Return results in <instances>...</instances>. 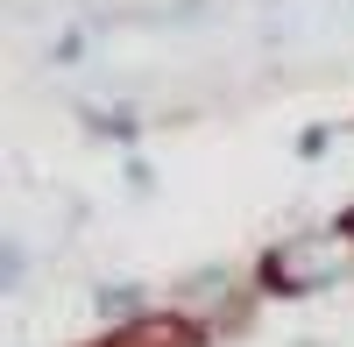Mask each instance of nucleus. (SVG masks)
<instances>
[{
	"mask_svg": "<svg viewBox=\"0 0 354 347\" xmlns=\"http://www.w3.org/2000/svg\"><path fill=\"white\" fill-rule=\"evenodd\" d=\"M93 312L106 326H135L142 312H149V291H142V283H100L93 291Z\"/></svg>",
	"mask_w": 354,
	"mask_h": 347,
	"instance_id": "nucleus-1",
	"label": "nucleus"
},
{
	"mask_svg": "<svg viewBox=\"0 0 354 347\" xmlns=\"http://www.w3.org/2000/svg\"><path fill=\"white\" fill-rule=\"evenodd\" d=\"M85 128H93V135H106V142H135V135H142V121H135V113H100V106H85Z\"/></svg>",
	"mask_w": 354,
	"mask_h": 347,
	"instance_id": "nucleus-2",
	"label": "nucleus"
},
{
	"mask_svg": "<svg viewBox=\"0 0 354 347\" xmlns=\"http://www.w3.org/2000/svg\"><path fill=\"white\" fill-rule=\"evenodd\" d=\"M326 142H333V128H305V135H298V156L319 163V156H326Z\"/></svg>",
	"mask_w": 354,
	"mask_h": 347,
	"instance_id": "nucleus-3",
	"label": "nucleus"
},
{
	"mask_svg": "<svg viewBox=\"0 0 354 347\" xmlns=\"http://www.w3.org/2000/svg\"><path fill=\"white\" fill-rule=\"evenodd\" d=\"M50 57H57V64H78V57H85V36H78V28H71V36H57Z\"/></svg>",
	"mask_w": 354,
	"mask_h": 347,
	"instance_id": "nucleus-4",
	"label": "nucleus"
},
{
	"mask_svg": "<svg viewBox=\"0 0 354 347\" xmlns=\"http://www.w3.org/2000/svg\"><path fill=\"white\" fill-rule=\"evenodd\" d=\"M0 270H8V291L21 283V241H8V255H0Z\"/></svg>",
	"mask_w": 354,
	"mask_h": 347,
	"instance_id": "nucleus-5",
	"label": "nucleus"
},
{
	"mask_svg": "<svg viewBox=\"0 0 354 347\" xmlns=\"http://www.w3.org/2000/svg\"><path fill=\"white\" fill-rule=\"evenodd\" d=\"M333 241H347V248H354V206H347V213L333 220Z\"/></svg>",
	"mask_w": 354,
	"mask_h": 347,
	"instance_id": "nucleus-6",
	"label": "nucleus"
}]
</instances>
